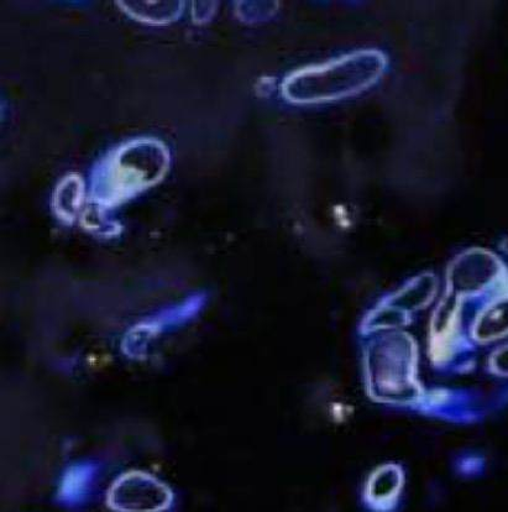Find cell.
<instances>
[{"mask_svg": "<svg viewBox=\"0 0 508 512\" xmlns=\"http://www.w3.org/2000/svg\"><path fill=\"white\" fill-rule=\"evenodd\" d=\"M217 4L218 3H216V2L201 3V7H202L201 13H199L197 15H193V20H195V22L199 23V24L206 23V22H208V20H211L214 12H216L217 8H214V7H216Z\"/></svg>", "mask_w": 508, "mask_h": 512, "instance_id": "cell-5", "label": "cell"}, {"mask_svg": "<svg viewBox=\"0 0 508 512\" xmlns=\"http://www.w3.org/2000/svg\"><path fill=\"white\" fill-rule=\"evenodd\" d=\"M111 500L112 506L122 512H156L169 504L170 494L154 479L129 475L115 485Z\"/></svg>", "mask_w": 508, "mask_h": 512, "instance_id": "cell-2", "label": "cell"}, {"mask_svg": "<svg viewBox=\"0 0 508 512\" xmlns=\"http://www.w3.org/2000/svg\"><path fill=\"white\" fill-rule=\"evenodd\" d=\"M170 151L155 138H138L111 151L92 176V201L106 211L159 184L170 169Z\"/></svg>", "mask_w": 508, "mask_h": 512, "instance_id": "cell-1", "label": "cell"}, {"mask_svg": "<svg viewBox=\"0 0 508 512\" xmlns=\"http://www.w3.org/2000/svg\"><path fill=\"white\" fill-rule=\"evenodd\" d=\"M123 12L141 23L164 25L175 22L183 12V2H118Z\"/></svg>", "mask_w": 508, "mask_h": 512, "instance_id": "cell-4", "label": "cell"}, {"mask_svg": "<svg viewBox=\"0 0 508 512\" xmlns=\"http://www.w3.org/2000/svg\"><path fill=\"white\" fill-rule=\"evenodd\" d=\"M83 197H85V182L82 177L77 174L65 176L57 185L52 198V208L56 217L67 224L75 222L82 207Z\"/></svg>", "mask_w": 508, "mask_h": 512, "instance_id": "cell-3", "label": "cell"}]
</instances>
